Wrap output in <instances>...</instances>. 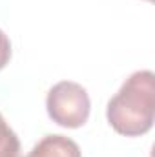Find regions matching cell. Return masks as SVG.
<instances>
[{
	"mask_svg": "<svg viewBox=\"0 0 155 157\" xmlns=\"http://www.w3.org/2000/svg\"><path fill=\"white\" fill-rule=\"evenodd\" d=\"M106 119L117 133L139 137L152 130L155 119V77L150 70L131 73L110 99Z\"/></svg>",
	"mask_w": 155,
	"mask_h": 157,
	"instance_id": "6da1fadb",
	"label": "cell"
},
{
	"mask_svg": "<svg viewBox=\"0 0 155 157\" xmlns=\"http://www.w3.org/2000/svg\"><path fill=\"white\" fill-rule=\"evenodd\" d=\"M47 115L62 128H80L88 122L91 102L86 88L73 80H60L49 91L46 99Z\"/></svg>",
	"mask_w": 155,
	"mask_h": 157,
	"instance_id": "7a4b0ae2",
	"label": "cell"
},
{
	"mask_svg": "<svg viewBox=\"0 0 155 157\" xmlns=\"http://www.w3.org/2000/svg\"><path fill=\"white\" fill-rule=\"evenodd\" d=\"M26 157H82L78 144L66 135H46Z\"/></svg>",
	"mask_w": 155,
	"mask_h": 157,
	"instance_id": "3957f363",
	"label": "cell"
},
{
	"mask_svg": "<svg viewBox=\"0 0 155 157\" xmlns=\"http://www.w3.org/2000/svg\"><path fill=\"white\" fill-rule=\"evenodd\" d=\"M20 155V141L17 133L7 126L6 119L0 113V157H18Z\"/></svg>",
	"mask_w": 155,
	"mask_h": 157,
	"instance_id": "277c9868",
	"label": "cell"
},
{
	"mask_svg": "<svg viewBox=\"0 0 155 157\" xmlns=\"http://www.w3.org/2000/svg\"><path fill=\"white\" fill-rule=\"evenodd\" d=\"M9 59H11V42L7 35L0 29V71L9 64Z\"/></svg>",
	"mask_w": 155,
	"mask_h": 157,
	"instance_id": "5b68a950",
	"label": "cell"
},
{
	"mask_svg": "<svg viewBox=\"0 0 155 157\" xmlns=\"http://www.w3.org/2000/svg\"><path fill=\"white\" fill-rule=\"evenodd\" d=\"M148 2H150V0H148Z\"/></svg>",
	"mask_w": 155,
	"mask_h": 157,
	"instance_id": "8992f818",
	"label": "cell"
}]
</instances>
